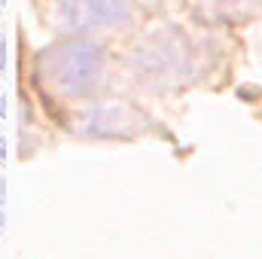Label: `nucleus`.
I'll return each instance as SVG.
<instances>
[{
    "mask_svg": "<svg viewBox=\"0 0 262 259\" xmlns=\"http://www.w3.org/2000/svg\"><path fill=\"white\" fill-rule=\"evenodd\" d=\"M134 18L131 0H52L49 21L67 34L119 31Z\"/></svg>",
    "mask_w": 262,
    "mask_h": 259,
    "instance_id": "nucleus-2",
    "label": "nucleus"
},
{
    "mask_svg": "<svg viewBox=\"0 0 262 259\" xmlns=\"http://www.w3.org/2000/svg\"><path fill=\"white\" fill-rule=\"evenodd\" d=\"M3 156H6V149H3V140H0V159H3Z\"/></svg>",
    "mask_w": 262,
    "mask_h": 259,
    "instance_id": "nucleus-8",
    "label": "nucleus"
},
{
    "mask_svg": "<svg viewBox=\"0 0 262 259\" xmlns=\"http://www.w3.org/2000/svg\"><path fill=\"white\" fill-rule=\"evenodd\" d=\"M3 6H6V0H0V9H3Z\"/></svg>",
    "mask_w": 262,
    "mask_h": 259,
    "instance_id": "nucleus-9",
    "label": "nucleus"
},
{
    "mask_svg": "<svg viewBox=\"0 0 262 259\" xmlns=\"http://www.w3.org/2000/svg\"><path fill=\"white\" fill-rule=\"evenodd\" d=\"M6 226V213H3V207H0V229Z\"/></svg>",
    "mask_w": 262,
    "mask_h": 259,
    "instance_id": "nucleus-7",
    "label": "nucleus"
},
{
    "mask_svg": "<svg viewBox=\"0 0 262 259\" xmlns=\"http://www.w3.org/2000/svg\"><path fill=\"white\" fill-rule=\"evenodd\" d=\"M134 113L125 107H98L92 113H85L79 119V134L89 137H116V134H128Z\"/></svg>",
    "mask_w": 262,
    "mask_h": 259,
    "instance_id": "nucleus-4",
    "label": "nucleus"
},
{
    "mask_svg": "<svg viewBox=\"0 0 262 259\" xmlns=\"http://www.w3.org/2000/svg\"><path fill=\"white\" fill-rule=\"evenodd\" d=\"M134 64L140 70V76H149L159 82L180 79V73L186 70V43L177 34H159L146 46L137 49Z\"/></svg>",
    "mask_w": 262,
    "mask_h": 259,
    "instance_id": "nucleus-3",
    "label": "nucleus"
},
{
    "mask_svg": "<svg viewBox=\"0 0 262 259\" xmlns=\"http://www.w3.org/2000/svg\"><path fill=\"white\" fill-rule=\"evenodd\" d=\"M3 201H6V180L0 177V204H3Z\"/></svg>",
    "mask_w": 262,
    "mask_h": 259,
    "instance_id": "nucleus-6",
    "label": "nucleus"
},
{
    "mask_svg": "<svg viewBox=\"0 0 262 259\" xmlns=\"http://www.w3.org/2000/svg\"><path fill=\"white\" fill-rule=\"evenodd\" d=\"M37 70L55 92L70 95V98H82L101 82L104 52H101V46L85 43V40L49 46L46 52H40Z\"/></svg>",
    "mask_w": 262,
    "mask_h": 259,
    "instance_id": "nucleus-1",
    "label": "nucleus"
},
{
    "mask_svg": "<svg viewBox=\"0 0 262 259\" xmlns=\"http://www.w3.org/2000/svg\"><path fill=\"white\" fill-rule=\"evenodd\" d=\"M0 70H6V37L0 34Z\"/></svg>",
    "mask_w": 262,
    "mask_h": 259,
    "instance_id": "nucleus-5",
    "label": "nucleus"
}]
</instances>
